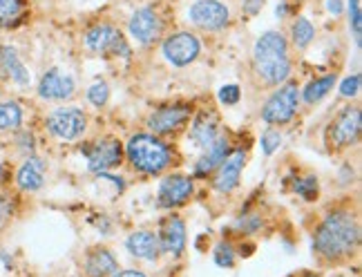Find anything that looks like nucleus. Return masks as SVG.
<instances>
[{"label": "nucleus", "mask_w": 362, "mask_h": 277, "mask_svg": "<svg viewBox=\"0 0 362 277\" xmlns=\"http://www.w3.org/2000/svg\"><path fill=\"white\" fill-rule=\"evenodd\" d=\"M282 143V136L280 132H267L262 136V150H264V155H273V152L280 148Z\"/></svg>", "instance_id": "nucleus-31"}, {"label": "nucleus", "mask_w": 362, "mask_h": 277, "mask_svg": "<svg viewBox=\"0 0 362 277\" xmlns=\"http://www.w3.org/2000/svg\"><path fill=\"white\" fill-rule=\"evenodd\" d=\"M208 152L197 161V165H194V172H197L199 177H206L208 172H213L215 168H219V163L226 159L228 155V141L226 138H215L211 148H206Z\"/></svg>", "instance_id": "nucleus-20"}, {"label": "nucleus", "mask_w": 362, "mask_h": 277, "mask_svg": "<svg viewBox=\"0 0 362 277\" xmlns=\"http://www.w3.org/2000/svg\"><path fill=\"white\" fill-rule=\"evenodd\" d=\"M86 126H88V119L76 107H61L47 117L49 132L59 138H65V141L78 138L83 132H86Z\"/></svg>", "instance_id": "nucleus-6"}, {"label": "nucleus", "mask_w": 362, "mask_h": 277, "mask_svg": "<svg viewBox=\"0 0 362 277\" xmlns=\"http://www.w3.org/2000/svg\"><path fill=\"white\" fill-rule=\"evenodd\" d=\"M119 269L115 255L105 251V248H96L92 251L86 259V273L90 277H107V275H115Z\"/></svg>", "instance_id": "nucleus-17"}, {"label": "nucleus", "mask_w": 362, "mask_h": 277, "mask_svg": "<svg viewBox=\"0 0 362 277\" xmlns=\"http://www.w3.org/2000/svg\"><path fill=\"white\" fill-rule=\"evenodd\" d=\"M190 117V110L188 107H181V105H170V107H161L157 110L155 114L150 117V128L159 132V134H165V132H173L177 130L179 126H184Z\"/></svg>", "instance_id": "nucleus-15"}, {"label": "nucleus", "mask_w": 362, "mask_h": 277, "mask_svg": "<svg viewBox=\"0 0 362 277\" xmlns=\"http://www.w3.org/2000/svg\"><path fill=\"white\" fill-rule=\"evenodd\" d=\"M215 261L219 266H224V269H230L235 264V253H233V248L228 244H219L217 246V251H215Z\"/></svg>", "instance_id": "nucleus-30"}, {"label": "nucleus", "mask_w": 362, "mask_h": 277, "mask_svg": "<svg viewBox=\"0 0 362 277\" xmlns=\"http://www.w3.org/2000/svg\"><path fill=\"white\" fill-rule=\"evenodd\" d=\"M298 101H300L298 86L296 83H288V86L280 88L267 101V105H264V110H262V119L267 123H273V126L288 123L298 110Z\"/></svg>", "instance_id": "nucleus-4"}, {"label": "nucleus", "mask_w": 362, "mask_h": 277, "mask_svg": "<svg viewBox=\"0 0 362 277\" xmlns=\"http://www.w3.org/2000/svg\"><path fill=\"white\" fill-rule=\"evenodd\" d=\"M358 90H360V74H354V76H349V78L342 83L340 94L342 96H356Z\"/></svg>", "instance_id": "nucleus-33"}, {"label": "nucleus", "mask_w": 362, "mask_h": 277, "mask_svg": "<svg viewBox=\"0 0 362 277\" xmlns=\"http://www.w3.org/2000/svg\"><path fill=\"white\" fill-rule=\"evenodd\" d=\"M264 5V0H250V3L246 5V11L248 13H257V9Z\"/></svg>", "instance_id": "nucleus-35"}, {"label": "nucleus", "mask_w": 362, "mask_h": 277, "mask_svg": "<svg viewBox=\"0 0 362 277\" xmlns=\"http://www.w3.org/2000/svg\"><path fill=\"white\" fill-rule=\"evenodd\" d=\"M107 96H110V90H107V86L105 83H94V86L88 90V99L96 105V107H101V105H105V101H107Z\"/></svg>", "instance_id": "nucleus-29"}, {"label": "nucleus", "mask_w": 362, "mask_h": 277, "mask_svg": "<svg viewBox=\"0 0 362 277\" xmlns=\"http://www.w3.org/2000/svg\"><path fill=\"white\" fill-rule=\"evenodd\" d=\"M190 138L194 146L199 148H211L217 138V119L215 114H199L197 121L190 128Z\"/></svg>", "instance_id": "nucleus-18"}, {"label": "nucleus", "mask_w": 362, "mask_h": 277, "mask_svg": "<svg viewBox=\"0 0 362 277\" xmlns=\"http://www.w3.org/2000/svg\"><path fill=\"white\" fill-rule=\"evenodd\" d=\"M23 13V0H0V25H16Z\"/></svg>", "instance_id": "nucleus-25"}, {"label": "nucleus", "mask_w": 362, "mask_h": 277, "mask_svg": "<svg viewBox=\"0 0 362 277\" xmlns=\"http://www.w3.org/2000/svg\"><path fill=\"white\" fill-rule=\"evenodd\" d=\"M228 7L221 5L219 0H197L190 7V20L202 27V30L217 32L221 27H226L228 23Z\"/></svg>", "instance_id": "nucleus-7"}, {"label": "nucleus", "mask_w": 362, "mask_h": 277, "mask_svg": "<svg viewBox=\"0 0 362 277\" xmlns=\"http://www.w3.org/2000/svg\"><path fill=\"white\" fill-rule=\"evenodd\" d=\"M190 195H192V182L188 177H181V175L165 177L159 186V201L168 208L184 204Z\"/></svg>", "instance_id": "nucleus-14"}, {"label": "nucleus", "mask_w": 362, "mask_h": 277, "mask_svg": "<svg viewBox=\"0 0 362 277\" xmlns=\"http://www.w3.org/2000/svg\"><path fill=\"white\" fill-rule=\"evenodd\" d=\"M163 54L173 65L184 67V65L192 63L194 59L199 57V40L194 38L192 34H188V32L173 34L170 38H165Z\"/></svg>", "instance_id": "nucleus-8"}, {"label": "nucleus", "mask_w": 362, "mask_h": 277, "mask_svg": "<svg viewBox=\"0 0 362 277\" xmlns=\"http://www.w3.org/2000/svg\"><path fill=\"white\" fill-rule=\"evenodd\" d=\"M43 179H45V163L36 157H32L21 165L16 182L23 190H38L40 186H43Z\"/></svg>", "instance_id": "nucleus-19"}, {"label": "nucleus", "mask_w": 362, "mask_h": 277, "mask_svg": "<svg viewBox=\"0 0 362 277\" xmlns=\"http://www.w3.org/2000/svg\"><path fill=\"white\" fill-rule=\"evenodd\" d=\"M349 20L351 30L356 36V43L360 45V34H362V11H360V0H349Z\"/></svg>", "instance_id": "nucleus-28"}, {"label": "nucleus", "mask_w": 362, "mask_h": 277, "mask_svg": "<svg viewBox=\"0 0 362 277\" xmlns=\"http://www.w3.org/2000/svg\"><path fill=\"white\" fill-rule=\"evenodd\" d=\"M362 114L360 107H344L331 123V141L336 146H351L360 136Z\"/></svg>", "instance_id": "nucleus-9"}, {"label": "nucleus", "mask_w": 362, "mask_h": 277, "mask_svg": "<svg viewBox=\"0 0 362 277\" xmlns=\"http://www.w3.org/2000/svg\"><path fill=\"white\" fill-rule=\"evenodd\" d=\"M240 96H242V92L238 86H224L219 90V101L224 105H235L240 101Z\"/></svg>", "instance_id": "nucleus-32"}, {"label": "nucleus", "mask_w": 362, "mask_h": 277, "mask_svg": "<svg viewBox=\"0 0 362 277\" xmlns=\"http://www.w3.org/2000/svg\"><path fill=\"white\" fill-rule=\"evenodd\" d=\"M38 94L43 96V99H49V101L69 99V96L74 94V81H72V76L61 74L59 69H49V72L40 78Z\"/></svg>", "instance_id": "nucleus-12"}, {"label": "nucleus", "mask_w": 362, "mask_h": 277, "mask_svg": "<svg viewBox=\"0 0 362 277\" xmlns=\"http://www.w3.org/2000/svg\"><path fill=\"white\" fill-rule=\"evenodd\" d=\"M255 72L262 76L269 86H280L282 81L291 74V61H288V45L286 38L280 32H267L257 38L255 52Z\"/></svg>", "instance_id": "nucleus-2"}, {"label": "nucleus", "mask_w": 362, "mask_h": 277, "mask_svg": "<svg viewBox=\"0 0 362 277\" xmlns=\"http://www.w3.org/2000/svg\"><path fill=\"white\" fill-rule=\"evenodd\" d=\"M0 69H3L11 81H16L18 86H27V83H30V74H27V69L21 63L13 47H0Z\"/></svg>", "instance_id": "nucleus-21"}, {"label": "nucleus", "mask_w": 362, "mask_h": 277, "mask_svg": "<svg viewBox=\"0 0 362 277\" xmlns=\"http://www.w3.org/2000/svg\"><path fill=\"white\" fill-rule=\"evenodd\" d=\"M86 45L90 52L94 54H103V57H110V54H121V57H128L130 47L123 40L121 32H117L112 25H96L86 34Z\"/></svg>", "instance_id": "nucleus-5"}, {"label": "nucleus", "mask_w": 362, "mask_h": 277, "mask_svg": "<svg viewBox=\"0 0 362 277\" xmlns=\"http://www.w3.org/2000/svg\"><path fill=\"white\" fill-rule=\"evenodd\" d=\"M121 157H123L121 143L115 141V138H105V141L94 143V148L88 152V168L92 172L101 175L110 168H115V165H119Z\"/></svg>", "instance_id": "nucleus-10"}, {"label": "nucleus", "mask_w": 362, "mask_h": 277, "mask_svg": "<svg viewBox=\"0 0 362 277\" xmlns=\"http://www.w3.org/2000/svg\"><path fill=\"white\" fill-rule=\"evenodd\" d=\"M291 34H293V43L298 47H306L315 36V27L306 18H298L293 23V27H291Z\"/></svg>", "instance_id": "nucleus-26"}, {"label": "nucleus", "mask_w": 362, "mask_h": 277, "mask_svg": "<svg viewBox=\"0 0 362 277\" xmlns=\"http://www.w3.org/2000/svg\"><path fill=\"white\" fill-rule=\"evenodd\" d=\"M128 27H130V34L134 36V40H136V43H141V45L152 43V40L161 34V20L157 16V11L150 9V7L134 11Z\"/></svg>", "instance_id": "nucleus-11"}, {"label": "nucleus", "mask_w": 362, "mask_h": 277, "mask_svg": "<svg viewBox=\"0 0 362 277\" xmlns=\"http://www.w3.org/2000/svg\"><path fill=\"white\" fill-rule=\"evenodd\" d=\"M327 9L331 11V13H342V0H327Z\"/></svg>", "instance_id": "nucleus-34"}, {"label": "nucleus", "mask_w": 362, "mask_h": 277, "mask_svg": "<svg viewBox=\"0 0 362 277\" xmlns=\"http://www.w3.org/2000/svg\"><path fill=\"white\" fill-rule=\"evenodd\" d=\"M23 121V112L18 103H0V132L18 128Z\"/></svg>", "instance_id": "nucleus-24"}, {"label": "nucleus", "mask_w": 362, "mask_h": 277, "mask_svg": "<svg viewBox=\"0 0 362 277\" xmlns=\"http://www.w3.org/2000/svg\"><path fill=\"white\" fill-rule=\"evenodd\" d=\"M360 242L358 221L349 213H331L315 230V251L327 259H340L356 251Z\"/></svg>", "instance_id": "nucleus-1"}, {"label": "nucleus", "mask_w": 362, "mask_h": 277, "mask_svg": "<svg viewBox=\"0 0 362 277\" xmlns=\"http://www.w3.org/2000/svg\"><path fill=\"white\" fill-rule=\"evenodd\" d=\"M0 177H3V163H0Z\"/></svg>", "instance_id": "nucleus-37"}, {"label": "nucleus", "mask_w": 362, "mask_h": 277, "mask_svg": "<svg viewBox=\"0 0 362 277\" xmlns=\"http://www.w3.org/2000/svg\"><path fill=\"white\" fill-rule=\"evenodd\" d=\"M115 277H146V275L141 271H123V273H119Z\"/></svg>", "instance_id": "nucleus-36"}, {"label": "nucleus", "mask_w": 362, "mask_h": 277, "mask_svg": "<svg viewBox=\"0 0 362 277\" xmlns=\"http://www.w3.org/2000/svg\"><path fill=\"white\" fill-rule=\"evenodd\" d=\"M168 253L181 255V251L186 248V226L179 217H173L163 228V240L159 242Z\"/></svg>", "instance_id": "nucleus-22"}, {"label": "nucleus", "mask_w": 362, "mask_h": 277, "mask_svg": "<svg viewBox=\"0 0 362 277\" xmlns=\"http://www.w3.org/2000/svg\"><path fill=\"white\" fill-rule=\"evenodd\" d=\"M128 246V251L134 255V257H141V259H157L159 257V251H161V244H159V237L157 235H152L148 230H141V232H134L128 237L125 242Z\"/></svg>", "instance_id": "nucleus-16"}, {"label": "nucleus", "mask_w": 362, "mask_h": 277, "mask_svg": "<svg viewBox=\"0 0 362 277\" xmlns=\"http://www.w3.org/2000/svg\"><path fill=\"white\" fill-rule=\"evenodd\" d=\"M293 190L298 195H302L304 199H315L317 197V179L315 177H304V179H298L293 184Z\"/></svg>", "instance_id": "nucleus-27"}, {"label": "nucleus", "mask_w": 362, "mask_h": 277, "mask_svg": "<svg viewBox=\"0 0 362 277\" xmlns=\"http://www.w3.org/2000/svg\"><path fill=\"white\" fill-rule=\"evenodd\" d=\"M128 157L136 170L146 175H157L170 163V150L157 136L136 134L128 143Z\"/></svg>", "instance_id": "nucleus-3"}, {"label": "nucleus", "mask_w": 362, "mask_h": 277, "mask_svg": "<svg viewBox=\"0 0 362 277\" xmlns=\"http://www.w3.org/2000/svg\"><path fill=\"white\" fill-rule=\"evenodd\" d=\"M333 86H336V74H329L325 78H317L313 83H309L304 90V101L306 103H317L322 101L325 96L333 90Z\"/></svg>", "instance_id": "nucleus-23"}, {"label": "nucleus", "mask_w": 362, "mask_h": 277, "mask_svg": "<svg viewBox=\"0 0 362 277\" xmlns=\"http://www.w3.org/2000/svg\"><path fill=\"white\" fill-rule=\"evenodd\" d=\"M244 161H246L244 150H235L233 155H226V159L219 163V172L215 177V188L219 192H230L235 186L240 184Z\"/></svg>", "instance_id": "nucleus-13"}]
</instances>
